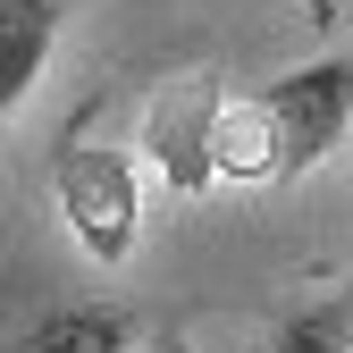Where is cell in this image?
I'll use <instances>...</instances> for the list:
<instances>
[{
  "mask_svg": "<svg viewBox=\"0 0 353 353\" xmlns=\"http://www.w3.org/2000/svg\"><path fill=\"white\" fill-rule=\"evenodd\" d=\"M143 353H194V345H185V336H152Z\"/></svg>",
  "mask_w": 353,
  "mask_h": 353,
  "instance_id": "8",
  "label": "cell"
},
{
  "mask_svg": "<svg viewBox=\"0 0 353 353\" xmlns=\"http://www.w3.org/2000/svg\"><path fill=\"white\" fill-rule=\"evenodd\" d=\"M135 312L126 303H59L9 336V353H135Z\"/></svg>",
  "mask_w": 353,
  "mask_h": 353,
  "instance_id": "5",
  "label": "cell"
},
{
  "mask_svg": "<svg viewBox=\"0 0 353 353\" xmlns=\"http://www.w3.org/2000/svg\"><path fill=\"white\" fill-rule=\"evenodd\" d=\"M261 118H270V143H278V185L286 176H303L312 160H328L345 143V126H353V59L328 51L312 68H286L278 84H261Z\"/></svg>",
  "mask_w": 353,
  "mask_h": 353,
  "instance_id": "2",
  "label": "cell"
},
{
  "mask_svg": "<svg viewBox=\"0 0 353 353\" xmlns=\"http://www.w3.org/2000/svg\"><path fill=\"white\" fill-rule=\"evenodd\" d=\"M303 9H312V26H336V0H303Z\"/></svg>",
  "mask_w": 353,
  "mask_h": 353,
  "instance_id": "7",
  "label": "cell"
},
{
  "mask_svg": "<svg viewBox=\"0 0 353 353\" xmlns=\"http://www.w3.org/2000/svg\"><path fill=\"white\" fill-rule=\"evenodd\" d=\"M261 353H353V270L336 294L303 303V312H278V328L261 336Z\"/></svg>",
  "mask_w": 353,
  "mask_h": 353,
  "instance_id": "6",
  "label": "cell"
},
{
  "mask_svg": "<svg viewBox=\"0 0 353 353\" xmlns=\"http://www.w3.org/2000/svg\"><path fill=\"white\" fill-rule=\"evenodd\" d=\"M219 110H228V93H219V68H202V76H185V84H168V93L152 101V118H143V160L168 176L176 194L219 185V160H210Z\"/></svg>",
  "mask_w": 353,
  "mask_h": 353,
  "instance_id": "3",
  "label": "cell"
},
{
  "mask_svg": "<svg viewBox=\"0 0 353 353\" xmlns=\"http://www.w3.org/2000/svg\"><path fill=\"white\" fill-rule=\"evenodd\" d=\"M51 185H59L68 236L93 252V261H126V252H135V228H143V176H135V152L93 143V135H68Z\"/></svg>",
  "mask_w": 353,
  "mask_h": 353,
  "instance_id": "1",
  "label": "cell"
},
{
  "mask_svg": "<svg viewBox=\"0 0 353 353\" xmlns=\"http://www.w3.org/2000/svg\"><path fill=\"white\" fill-rule=\"evenodd\" d=\"M68 9H76V0H0V126H9L26 110V93L42 84Z\"/></svg>",
  "mask_w": 353,
  "mask_h": 353,
  "instance_id": "4",
  "label": "cell"
}]
</instances>
